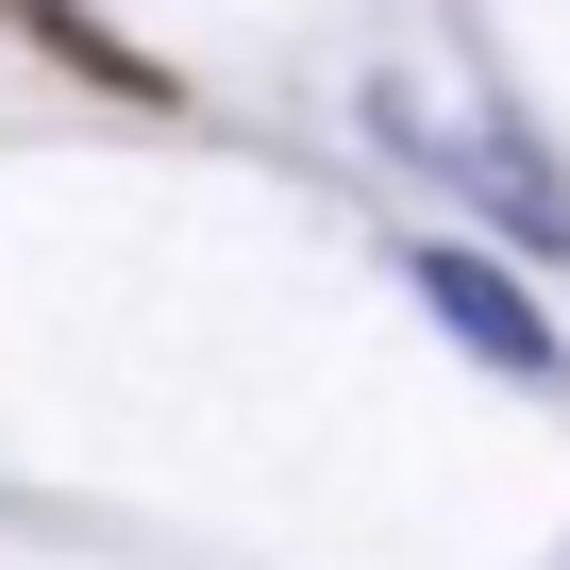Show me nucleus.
<instances>
[{
  "label": "nucleus",
  "instance_id": "f257e3e1",
  "mask_svg": "<svg viewBox=\"0 0 570 570\" xmlns=\"http://www.w3.org/2000/svg\"><path fill=\"white\" fill-rule=\"evenodd\" d=\"M403 285H420V320L470 353V370H503V386H570V336H553V303L487 252V235H420L403 252Z\"/></svg>",
  "mask_w": 570,
  "mask_h": 570
},
{
  "label": "nucleus",
  "instance_id": "f03ea898",
  "mask_svg": "<svg viewBox=\"0 0 570 570\" xmlns=\"http://www.w3.org/2000/svg\"><path fill=\"white\" fill-rule=\"evenodd\" d=\"M0 35H35V51H51V68H85L101 101H168V68L101 18V0H0Z\"/></svg>",
  "mask_w": 570,
  "mask_h": 570
}]
</instances>
